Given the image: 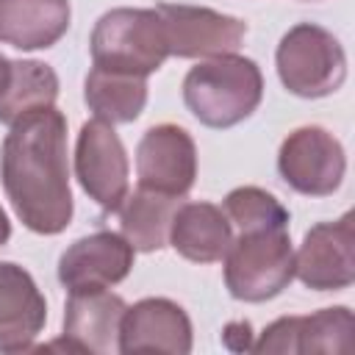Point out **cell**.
<instances>
[{"instance_id": "obj_8", "label": "cell", "mask_w": 355, "mask_h": 355, "mask_svg": "<svg viewBox=\"0 0 355 355\" xmlns=\"http://www.w3.org/2000/svg\"><path fill=\"white\" fill-rule=\"evenodd\" d=\"M155 11L166 31L169 55L178 58H214L236 53L247 36V22L205 6L161 3Z\"/></svg>"}, {"instance_id": "obj_7", "label": "cell", "mask_w": 355, "mask_h": 355, "mask_svg": "<svg viewBox=\"0 0 355 355\" xmlns=\"http://www.w3.org/2000/svg\"><path fill=\"white\" fill-rule=\"evenodd\" d=\"M75 178L80 189L105 211L114 214L125 200L128 189V153L114 130L103 119L80 125L75 139Z\"/></svg>"}, {"instance_id": "obj_1", "label": "cell", "mask_w": 355, "mask_h": 355, "mask_svg": "<svg viewBox=\"0 0 355 355\" xmlns=\"http://www.w3.org/2000/svg\"><path fill=\"white\" fill-rule=\"evenodd\" d=\"M0 147V180L17 219L39 233L55 236L72 222V186L67 158V116L36 108L19 116Z\"/></svg>"}, {"instance_id": "obj_13", "label": "cell", "mask_w": 355, "mask_h": 355, "mask_svg": "<svg viewBox=\"0 0 355 355\" xmlns=\"http://www.w3.org/2000/svg\"><path fill=\"white\" fill-rule=\"evenodd\" d=\"M119 352H191V319L166 297H144L125 308L119 324Z\"/></svg>"}, {"instance_id": "obj_5", "label": "cell", "mask_w": 355, "mask_h": 355, "mask_svg": "<svg viewBox=\"0 0 355 355\" xmlns=\"http://www.w3.org/2000/svg\"><path fill=\"white\" fill-rule=\"evenodd\" d=\"M275 64L286 92L305 100L327 97L347 80V53L341 42L316 22L288 28L275 50Z\"/></svg>"}, {"instance_id": "obj_10", "label": "cell", "mask_w": 355, "mask_h": 355, "mask_svg": "<svg viewBox=\"0 0 355 355\" xmlns=\"http://www.w3.org/2000/svg\"><path fill=\"white\" fill-rule=\"evenodd\" d=\"M139 186L186 197L197 180V147L186 128L161 122L144 130L136 147Z\"/></svg>"}, {"instance_id": "obj_6", "label": "cell", "mask_w": 355, "mask_h": 355, "mask_svg": "<svg viewBox=\"0 0 355 355\" xmlns=\"http://www.w3.org/2000/svg\"><path fill=\"white\" fill-rule=\"evenodd\" d=\"M280 178L305 197H327L338 191L347 155L341 141L322 125H302L291 130L277 150Z\"/></svg>"}, {"instance_id": "obj_2", "label": "cell", "mask_w": 355, "mask_h": 355, "mask_svg": "<svg viewBox=\"0 0 355 355\" xmlns=\"http://www.w3.org/2000/svg\"><path fill=\"white\" fill-rule=\"evenodd\" d=\"M261 67L236 53L205 58L183 78V103L208 128L222 130L244 122L261 105Z\"/></svg>"}, {"instance_id": "obj_12", "label": "cell", "mask_w": 355, "mask_h": 355, "mask_svg": "<svg viewBox=\"0 0 355 355\" xmlns=\"http://www.w3.org/2000/svg\"><path fill=\"white\" fill-rule=\"evenodd\" d=\"M136 250L114 230H97L72 241L58 258V280L67 291L111 288L133 269Z\"/></svg>"}, {"instance_id": "obj_17", "label": "cell", "mask_w": 355, "mask_h": 355, "mask_svg": "<svg viewBox=\"0 0 355 355\" xmlns=\"http://www.w3.org/2000/svg\"><path fill=\"white\" fill-rule=\"evenodd\" d=\"M183 197L161 194L153 189L139 186L136 191H128L119 208L114 211L119 216L122 239L136 252H158L169 244V227L172 216L178 211Z\"/></svg>"}, {"instance_id": "obj_21", "label": "cell", "mask_w": 355, "mask_h": 355, "mask_svg": "<svg viewBox=\"0 0 355 355\" xmlns=\"http://www.w3.org/2000/svg\"><path fill=\"white\" fill-rule=\"evenodd\" d=\"M355 319L347 305L297 316V352H349Z\"/></svg>"}, {"instance_id": "obj_24", "label": "cell", "mask_w": 355, "mask_h": 355, "mask_svg": "<svg viewBox=\"0 0 355 355\" xmlns=\"http://www.w3.org/2000/svg\"><path fill=\"white\" fill-rule=\"evenodd\" d=\"M8 80H11V58L0 53V94L8 89Z\"/></svg>"}, {"instance_id": "obj_4", "label": "cell", "mask_w": 355, "mask_h": 355, "mask_svg": "<svg viewBox=\"0 0 355 355\" xmlns=\"http://www.w3.org/2000/svg\"><path fill=\"white\" fill-rule=\"evenodd\" d=\"M225 286L233 300L266 302L294 280L288 227H266L233 236L225 252Z\"/></svg>"}, {"instance_id": "obj_3", "label": "cell", "mask_w": 355, "mask_h": 355, "mask_svg": "<svg viewBox=\"0 0 355 355\" xmlns=\"http://www.w3.org/2000/svg\"><path fill=\"white\" fill-rule=\"evenodd\" d=\"M92 61L103 69L128 75H153L169 58L166 31L155 8H111L105 11L89 39Z\"/></svg>"}, {"instance_id": "obj_23", "label": "cell", "mask_w": 355, "mask_h": 355, "mask_svg": "<svg viewBox=\"0 0 355 355\" xmlns=\"http://www.w3.org/2000/svg\"><path fill=\"white\" fill-rule=\"evenodd\" d=\"M222 341L227 349L233 352H247L252 349V327L247 319H239V322H227L225 330H222Z\"/></svg>"}, {"instance_id": "obj_16", "label": "cell", "mask_w": 355, "mask_h": 355, "mask_svg": "<svg viewBox=\"0 0 355 355\" xmlns=\"http://www.w3.org/2000/svg\"><path fill=\"white\" fill-rule=\"evenodd\" d=\"M69 0H0V42L17 50H47L69 31Z\"/></svg>"}, {"instance_id": "obj_22", "label": "cell", "mask_w": 355, "mask_h": 355, "mask_svg": "<svg viewBox=\"0 0 355 355\" xmlns=\"http://www.w3.org/2000/svg\"><path fill=\"white\" fill-rule=\"evenodd\" d=\"M252 352H297V316L275 319L258 341H252Z\"/></svg>"}, {"instance_id": "obj_9", "label": "cell", "mask_w": 355, "mask_h": 355, "mask_svg": "<svg viewBox=\"0 0 355 355\" xmlns=\"http://www.w3.org/2000/svg\"><path fill=\"white\" fill-rule=\"evenodd\" d=\"M294 277L313 291H341L355 280L352 211L336 222L313 225L294 252Z\"/></svg>"}, {"instance_id": "obj_20", "label": "cell", "mask_w": 355, "mask_h": 355, "mask_svg": "<svg viewBox=\"0 0 355 355\" xmlns=\"http://www.w3.org/2000/svg\"><path fill=\"white\" fill-rule=\"evenodd\" d=\"M225 216L239 233L266 230V227H288V208L261 186H239L227 191L222 202Z\"/></svg>"}, {"instance_id": "obj_11", "label": "cell", "mask_w": 355, "mask_h": 355, "mask_svg": "<svg viewBox=\"0 0 355 355\" xmlns=\"http://www.w3.org/2000/svg\"><path fill=\"white\" fill-rule=\"evenodd\" d=\"M128 302L108 288H78L69 291L64 305V336L47 349H72L111 355L119 352V324Z\"/></svg>"}, {"instance_id": "obj_25", "label": "cell", "mask_w": 355, "mask_h": 355, "mask_svg": "<svg viewBox=\"0 0 355 355\" xmlns=\"http://www.w3.org/2000/svg\"><path fill=\"white\" fill-rule=\"evenodd\" d=\"M8 239H11V222H8V214H6L3 205H0V247H3Z\"/></svg>"}, {"instance_id": "obj_19", "label": "cell", "mask_w": 355, "mask_h": 355, "mask_svg": "<svg viewBox=\"0 0 355 355\" xmlns=\"http://www.w3.org/2000/svg\"><path fill=\"white\" fill-rule=\"evenodd\" d=\"M58 97V75L50 64L22 58L11 61V80L8 89L0 94V122L14 125L19 116L55 105Z\"/></svg>"}, {"instance_id": "obj_15", "label": "cell", "mask_w": 355, "mask_h": 355, "mask_svg": "<svg viewBox=\"0 0 355 355\" xmlns=\"http://www.w3.org/2000/svg\"><path fill=\"white\" fill-rule=\"evenodd\" d=\"M233 244V225L214 202H180L172 227L169 247L191 263H216Z\"/></svg>"}, {"instance_id": "obj_18", "label": "cell", "mask_w": 355, "mask_h": 355, "mask_svg": "<svg viewBox=\"0 0 355 355\" xmlns=\"http://www.w3.org/2000/svg\"><path fill=\"white\" fill-rule=\"evenodd\" d=\"M83 100L89 111L108 125L133 122L147 105V78L92 67L83 83Z\"/></svg>"}, {"instance_id": "obj_14", "label": "cell", "mask_w": 355, "mask_h": 355, "mask_svg": "<svg viewBox=\"0 0 355 355\" xmlns=\"http://www.w3.org/2000/svg\"><path fill=\"white\" fill-rule=\"evenodd\" d=\"M47 302L28 269L0 261V352H25L44 330Z\"/></svg>"}]
</instances>
